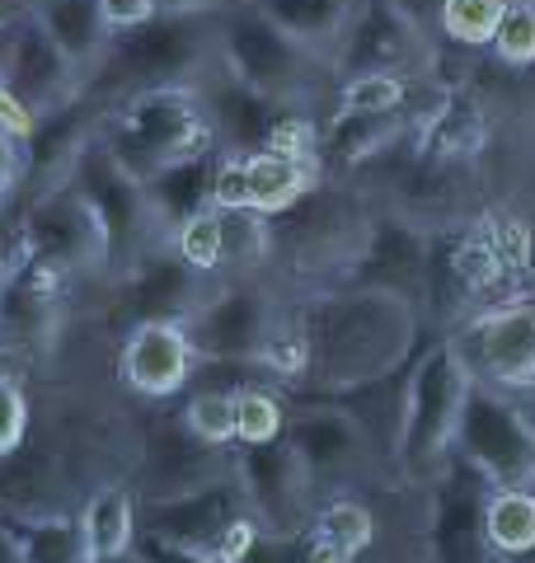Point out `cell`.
Listing matches in <instances>:
<instances>
[{
  "instance_id": "35",
  "label": "cell",
  "mask_w": 535,
  "mask_h": 563,
  "mask_svg": "<svg viewBox=\"0 0 535 563\" xmlns=\"http://www.w3.org/2000/svg\"><path fill=\"white\" fill-rule=\"evenodd\" d=\"M282 428H287V399H282V390L236 395V446L282 442Z\"/></svg>"
},
{
  "instance_id": "20",
  "label": "cell",
  "mask_w": 535,
  "mask_h": 563,
  "mask_svg": "<svg viewBox=\"0 0 535 563\" xmlns=\"http://www.w3.org/2000/svg\"><path fill=\"white\" fill-rule=\"evenodd\" d=\"M193 352L184 324L174 320H141L122 329V343H118V380L122 390H132L137 399L146 404H170L174 395L188 390V376H193Z\"/></svg>"
},
{
  "instance_id": "6",
  "label": "cell",
  "mask_w": 535,
  "mask_h": 563,
  "mask_svg": "<svg viewBox=\"0 0 535 563\" xmlns=\"http://www.w3.org/2000/svg\"><path fill=\"white\" fill-rule=\"evenodd\" d=\"M466 395H470V372L460 366L456 347L446 343V333L423 339L418 357H414V376H408L404 428H400V446H395V474L404 484L427 488L446 470Z\"/></svg>"
},
{
  "instance_id": "26",
  "label": "cell",
  "mask_w": 535,
  "mask_h": 563,
  "mask_svg": "<svg viewBox=\"0 0 535 563\" xmlns=\"http://www.w3.org/2000/svg\"><path fill=\"white\" fill-rule=\"evenodd\" d=\"M24 10L43 24V33L62 47V57L76 66L80 76L95 70L103 47H109V29H103L95 0H29Z\"/></svg>"
},
{
  "instance_id": "36",
  "label": "cell",
  "mask_w": 535,
  "mask_h": 563,
  "mask_svg": "<svg viewBox=\"0 0 535 563\" xmlns=\"http://www.w3.org/2000/svg\"><path fill=\"white\" fill-rule=\"evenodd\" d=\"M170 250L184 258L193 273L221 277V217H217V207H207L198 217H188L184 225H174Z\"/></svg>"
},
{
  "instance_id": "49",
  "label": "cell",
  "mask_w": 535,
  "mask_h": 563,
  "mask_svg": "<svg viewBox=\"0 0 535 563\" xmlns=\"http://www.w3.org/2000/svg\"><path fill=\"white\" fill-rule=\"evenodd\" d=\"M507 5H512V0H507Z\"/></svg>"
},
{
  "instance_id": "15",
  "label": "cell",
  "mask_w": 535,
  "mask_h": 563,
  "mask_svg": "<svg viewBox=\"0 0 535 563\" xmlns=\"http://www.w3.org/2000/svg\"><path fill=\"white\" fill-rule=\"evenodd\" d=\"M0 85L39 122L62 113L80 95L85 76L62 57V47L47 38L43 24L29 10H20L0 24Z\"/></svg>"
},
{
  "instance_id": "22",
  "label": "cell",
  "mask_w": 535,
  "mask_h": 563,
  "mask_svg": "<svg viewBox=\"0 0 535 563\" xmlns=\"http://www.w3.org/2000/svg\"><path fill=\"white\" fill-rule=\"evenodd\" d=\"M414 113H352V109H334L329 122H319V141H315V169L343 174V169H367L381 155L404 146L414 132Z\"/></svg>"
},
{
  "instance_id": "4",
  "label": "cell",
  "mask_w": 535,
  "mask_h": 563,
  "mask_svg": "<svg viewBox=\"0 0 535 563\" xmlns=\"http://www.w3.org/2000/svg\"><path fill=\"white\" fill-rule=\"evenodd\" d=\"M95 136L137 184H146L174 161L217 151V132H211L198 90H146L118 99L113 109L99 113Z\"/></svg>"
},
{
  "instance_id": "32",
  "label": "cell",
  "mask_w": 535,
  "mask_h": 563,
  "mask_svg": "<svg viewBox=\"0 0 535 563\" xmlns=\"http://www.w3.org/2000/svg\"><path fill=\"white\" fill-rule=\"evenodd\" d=\"M414 90H418V80H404V76H352V80H338L334 109H352V113H414Z\"/></svg>"
},
{
  "instance_id": "43",
  "label": "cell",
  "mask_w": 535,
  "mask_h": 563,
  "mask_svg": "<svg viewBox=\"0 0 535 563\" xmlns=\"http://www.w3.org/2000/svg\"><path fill=\"white\" fill-rule=\"evenodd\" d=\"M24 179V146L0 132V188H14Z\"/></svg>"
},
{
  "instance_id": "19",
  "label": "cell",
  "mask_w": 535,
  "mask_h": 563,
  "mask_svg": "<svg viewBox=\"0 0 535 563\" xmlns=\"http://www.w3.org/2000/svg\"><path fill=\"white\" fill-rule=\"evenodd\" d=\"M109 287H113V320H122V329L141 324V320L184 324L188 314L207 301L211 277L193 273L170 244H160V250H151L141 263H132V273L109 282Z\"/></svg>"
},
{
  "instance_id": "47",
  "label": "cell",
  "mask_w": 535,
  "mask_h": 563,
  "mask_svg": "<svg viewBox=\"0 0 535 563\" xmlns=\"http://www.w3.org/2000/svg\"><path fill=\"white\" fill-rule=\"evenodd\" d=\"M6 192H10V188H0V211H6Z\"/></svg>"
},
{
  "instance_id": "30",
  "label": "cell",
  "mask_w": 535,
  "mask_h": 563,
  "mask_svg": "<svg viewBox=\"0 0 535 563\" xmlns=\"http://www.w3.org/2000/svg\"><path fill=\"white\" fill-rule=\"evenodd\" d=\"M306 531L325 544V550L343 554V559H362L371 544H376V517H371V507L362 498H348V493H338V498L319 503L315 517Z\"/></svg>"
},
{
  "instance_id": "34",
  "label": "cell",
  "mask_w": 535,
  "mask_h": 563,
  "mask_svg": "<svg viewBox=\"0 0 535 563\" xmlns=\"http://www.w3.org/2000/svg\"><path fill=\"white\" fill-rule=\"evenodd\" d=\"M178 418L188 422L193 437H203L207 446L230 451L236 446V395H217V390H184Z\"/></svg>"
},
{
  "instance_id": "45",
  "label": "cell",
  "mask_w": 535,
  "mask_h": 563,
  "mask_svg": "<svg viewBox=\"0 0 535 563\" xmlns=\"http://www.w3.org/2000/svg\"><path fill=\"white\" fill-rule=\"evenodd\" d=\"M512 399H516V409H522L526 428H531V437H535V385H531V390H522V395H512Z\"/></svg>"
},
{
  "instance_id": "39",
  "label": "cell",
  "mask_w": 535,
  "mask_h": 563,
  "mask_svg": "<svg viewBox=\"0 0 535 563\" xmlns=\"http://www.w3.org/2000/svg\"><path fill=\"white\" fill-rule=\"evenodd\" d=\"M128 559L132 563H217L207 550H193V544H178V540L155 536V531H137Z\"/></svg>"
},
{
  "instance_id": "38",
  "label": "cell",
  "mask_w": 535,
  "mask_h": 563,
  "mask_svg": "<svg viewBox=\"0 0 535 563\" xmlns=\"http://www.w3.org/2000/svg\"><path fill=\"white\" fill-rule=\"evenodd\" d=\"M33 432V409L20 380L0 376V455H10L14 446H24V437Z\"/></svg>"
},
{
  "instance_id": "24",
  "label": "cell",
  "mask_w": 535,
  "mask_h": 563,
  "mask_svg": "<svg viewBox=\"0 0 535 563\" xmlns=\"http://www.w3.org/2000/svg\"><path fill=\"white\" fill-rule=\"evenodd\" d=\"M217 161H221V151L193 155V161H174V165H165L160 174H151V179L141 184V192H146V202L155 211V221L165 225V235L174 231V225H184L188 217H198V211L211 207Z\"/></svg>"
},
{
  "instance_id": "9",
  "label": "cell",
  "mask_w": 535,
  "mask_h": 563,
  "mask_svg": "<svg viewBox=\"0 0 535 563\" xmlns=\"http://www.w3.org/2000/svg\"><path fill=\"white\" fill-rule=\"evenodd\" d=\"M474 385L522 395L535 385V296H512L441 329Z\"/></svg>"
},
{
  "instance_id": "11",
  "label": "cell",
  "mask_w": 535,
  "mask_h": 563,
  "mask_svg": "<svg viewBox=\"0 0 535 563\" xmlns=\"http://www.w3.org/2000/svg\"><path fill=\"white\" fill-rule=\"evenodd\" d=\"M451 455L479 470L493 488H535V437L522 409H516V399L503 390L470 380Z\"/></svg>"
},
{
  "instance_id": "23",
  "label": "cell",
  "mask_w": 535,
  "mask_h": 563,
  "mask_svg": "<svg viewBox=\"0 0 535 563\" xmlns=\"http://www.w3.org/2000/svg\"><path fill=\"white\" fill-rule=\"evenodd\" d=\"M80 526H85V544L95 563H118L132 554L137 540V493L128 488V479L99 484L80 498Z\"/></svg>"
},
{
  "instance_id": "16",
  "label": "cell",
  "mask_w": 535,
  "mask_h": 563,
  "mask_svg": "<svg viewBox=\"0 0 535 563\" xmlns=\"http://www.w3.org/2000/svg\"><path fill=\"white\" fill-rule=\"evenodd\" d=\"M427 268H433V231L395 217V211H371L362 250L348 263L343 287H371L408 301L418 314L427 310Z\"/></svg>"
},
{
  "instance_id": "44",
  "label": "cell",
  "mask_w": 535,
  "mask_h": 563,
  "mask_svg": "<svg viewBox=\"0 0 535 563\" xmlns=\"http://www.w3.org/2000/svg\"><path fill=\"white\" fill-rule=\"evenodd\" d=\"M221 5H230V0H155V14H207Z\"/></svg>"
},
{
  "instance_id": "18",
  "label": "cell",
  "mask_w": 535,
  "mask_h": 563,
  "mask_svg": "<svg viewBox=\"0 0 535 563\" xmlns=\"http://www.w3.org/2000/svg\"><path fill=\"white\" fill-rule=\"evenodd\" d=\"M489 479L470 470L460 455L446 461V470L427 484V554L433 563H493L484 540V503Z\"/></svg>"
},
{
  "instance_id": "2",
  "label": "cell",
  "mask_w": 535,
  "mask_h": 563,
  "mask_svg": "<svg viewBox=\"0 0 535 563\" xmlns=\"http://www.w3.org/2000/svg\"><path fill=\"white\" fill-rule=\"evenodd\" d=\"M221 70L217 10L207 14H155L128 33H109V47L80 85V99L113 109L118 99L146 90H203Z\"/></svg>"
},
{
  "instance_id": "27",
  "label": "cell",
  "mask_w": 535,
  "mask_h": 563,
  "mask_svg": "<svg viewBox=\"0 0 535 563\" xmlns=\"http://www.w3.org/2000/svg\"><path fill=\"white\" fill-rule=\"evenodd\" d=\"M244 165V207L259 217H282L301 192L319 184L315 161H296V155H277V151H249L240 155Z\"/></svg>"
},
{
  "instance_id": "14",
  "label": "cell",
  "mask_w": 535,
  "mask_h": 563,
  "mask_svg": "<svg viewBox=\"0 0 535 563\" xmlns=\"http://www.w3.org/2000/svg\"><path fill=\"white\" fill-rule=\"evenodd\" d=\"M441 57V43H433L427 33H418L390 0H362L357 20L348 29V38L334 52V76H433V66Z\"/></svg>"
},
{
  "instance_id": "50",
  "label": "cell",
  "mask_w": 535,
  "mask_h": 563,
  "mask_svg": "<svg viewBox=\"0 0 535 563\" xmlns=\"http://www.w3.org/2000/svg\"><path fill=\"white\" fill-rule=\"evenodd\" d=\"M531 296H535V291H531Z\"/></svg>"
},
{
  "instance_id": "42",
  "label": "cell",
  "mask_w": 535,
  "mask_h": 563,
  "mask_svg": "<svg viewBox=\"0 0 535 563\" xmlns=\"http://www.w3.org/2000/svg\"><path fill=\"white\" fill-rule=\"evenodd\" d=\"M390 5H395L400 14L408 24H414L418 33H427V38L433 43H441L437 38V14H441V0H390Z\"/></svg>"
},
{
  "instance_id": "17",
  "label": "cell",
  "mask_w": 535,
  "mask_h": 563,
  "mask_svg": "<svg viewBox=\"0 0 535 563\" xmlns=\"http://www.w3.org/2000/svg\"><path fill=\"white\" fill-rule=\"evenodd\" d=\"M236 455V484L244 493V507L254 517L259 531L268 536H301L315 517V488L306 479V470L296 465V455L287 442H268V446H230Z\"/></svg>"
},
{
  "instance_id": "31",
  "label": "cell",
  "mask_w": 535,
  "mask_h": 563,
  "mask_svg": "<svg viewBox=\"0 0 535 563\" xmlns=\"http://www.w3.org/2000/svg\"><path fill=\"white\" fill-rule=\"evenodd\" d=\"M221 217V277H254L268 263V217L249 207L217 211Z\"/></svg>"
},
{
  "instance_id": "1",
  "label": "cell",
  "mask_w": 535,
  "mask_h": 563,
  "mask_svg": "<svg viewBox=\"0 0 535 563\" xmlns=\"http://www.w3.org/2000/svg\"><path fill=\"white\" fill-rule=\"evenodd\" d=\"M296 329L306 339V372L292 390H343L371 376L404 366L423 347V314L390 291L371 287H319L296 310ZM287 395V390H282Z\"/></svg>"
},
{
  "instance_id": "37",
  "label": "cell",
  "mask_w": 535,
  "mask_h": 563,
  "mask_svg": "<svg viewBox=\"0 0 535 563\" xmlns=\"http://www.w3.org/2000/svg\"><path fill=\"white\" fill-rule=\"evenodd\" d=\"M489 52L498 66H512V70L535 66V0H512L493 29Z\"/></svg>"
},
{
  "instance_id": "46",
  "label": "cell",
  "mask_w": 535,
  "mask_h": 563,
  "mask_svg": "<svg viewBox=\"0 0 535 563\" xmlns=\"http://www.w3.org/2000/svg\"><path fill=\"white\" fill-rule=\"evenodd\" d=\"M0 563H20V554H14V544L6 536V526H0Z\"/></svg>"
},
{
  "instance_id": "28",
  "label": "cell",
  "mask_w": 535,
  "mask_h": 563,
  "mask_svg": "<svg viewBox=\"0 0 535 563\" xmlns=\"http://www.w3.org/2000/svg\"><path fill=\"white\" fill-rule=\"evenodd\" d=\"M20 563H95L85 544L80 512H39V517H0Z\"/></svg>"
},
{
  "instance_id": "13",
  "label": "cell",
  "mask_w": 535,
  "mask_h": 563,
  "mask_svg": "<svg viewBox=\"0 0 535 563\" xmlns=\"http://www.w3.org/2000/svg\"><path fill=\"white\" fill-rule=\"evenodd\" d=\"M282 324L277 291L254 277H217L207 301L184 320L198 357H263L273 329Z\"/></svg>"
},
{
  "instance_id": "3",
  "label": "cell",
  "mask_w": 535,
  "mask_h": 563,
  "mask_svg": "<svg viewBox=\"0 0 535 563\" xmlns=\"http://www.w3.org/2000/svg\"><path fill=\"white\" fill-rule=\"evenodd\" d=\"M217 52L221 70L249 95H259L277 109H301L319 103V95L338 90V76L325 57H315L310 47L287 38L259 5H230L217 10Z\"/></svg>"
},
{
  "instance_id": "21",
  "label": "cell",
  "mask_w": 535,
  "mask_h": 563,
  "mask_svg": "<svg viewBox=\"0 0 535 563\" xmlns=\"http://www.w3.org/2000/svg\"><path fill=\"white\" fill-rule=\"evenodd\" d=\"M244 517H249L244 493L236 484V474H230V479H217V484H207L198 493H184V498L137 507V531L170 536L178 544H193V550L211 554L217 550V540Z\"/></svg>"
},
{
  "instance_id": "12",
  "label": "cell",
  "mask_w": 535,
  "mask_h": 563,
  "mask_svg": "<svg viewBox=\"0 0 535 563\" xmlns=\"http://www.w3.org/2000/svg\"><path fill=\"white\" fill-rule=\"evenodd\" d=\"M282 442L296 455V465L306 470L315 498H325V493L338 498V493L362 484L371 470H381L367 437L357 432V422L325 399H287Z\"/></svg>"
},
{
  "instance_id": "29",
  "label": "cell",
  "mask_w": 535,
  "mask_h": 563,
  "mask_svg": "<svg viewBox=\"0 0 535 563\" xmlns=\"http://www.w3.org/2000/svg\"><path fill=\"white\" fill-rule=\"evenodd\" d=\"M484 540L493 559L507 563L535 559V488H489Z\"/></svg>"
},
{
  "instance_id": "33",
  "label": "cell",
  "mask_w": 535,
  "mask_h": 563,
  "mask_svg": "<svg viewBox=\"0 0 535 563\" xmlns=\"http://www.w3.org/2000/svg\"><path fill=\"white\" fill-rule=\"evenodd\" d=\"M507 0H441L437 14V38L456 43V47H489L493 29L503 20Z\"/></svg>"
},
{
  "instance_id": "41",
  "label": "cell",
  "mask_w": 535,
  "mask_h": 563,
  "mask_svg": "<svg viewBox=\"0 0 535 563\" xmlns=\"http://www.w3.org/2000/svg\"><path fill=\"white\" fill-rule=\"evenodd\" d=\"M33 128H39V122H33V113H29L24 103L6 90V85H0V132L14 136V141H20V146H24V141L33 136Z\"/></svg>"
},
{
  "instance_id": "8",
  "label": "cell",
  "mask_w": 535,
  "mask_h": 563,
  "mask_svg": "<svg viewBox=\"0 0 535 563\" xmlns=\"http://www.w3.org/2000/svg\"><path fill=\"white\" fill-rule=\"evenodd\" d=\"M20 254L57 282H66V287L103 277V268H109V250H103L95 211L66 179L47 184L29 198L20 217Z\"/></svg>"
},
{
  "instance_id": "10",
  "label": "cell",
  "mask_w": 535,
  "mask_h": 563,
  "mask_svg": "<svg viewBox=\"0 0 535 563\" xmlns=\"http://www.w3.org/2000/svg\"><path fill=\"white\" fill-rule=\"evenodd\" d=\"M230 474H236V455L193 437L178 409H170L141 422L128 488L137 493V507H146V503H170V498H184V493H198L217 479H230Z\"/></svg>"
},
{
  "instance_id": "40",
  "label": "cell",
  "mask_w": 535,
  "mask_h": 563,
  "mask_svg": "<svg viewBox=\"0 0 535 563\" xmlns=\"http://www.w3.org/2000/svg\"><path fill=\"white\" fill-rule=\"evenodd\" d=\"M99 5V20L109 33H128L137 24L155 20V0H95Z\"/></svg>"
},
{
  "instance_id": "25",
  "label": "cell",
  "mask_w": 535,
  "mask_h": 563,
  "mask_svg": "<svg viewBox=\"0 0 535 563\" xmlns=\"http://www.w3.org/2000/svg\"><path fill=\"white\" fill-rule=\"evenodd\" d=\"M259 10L287 33V38H296L301 47H310L315 57H325L334 66V52L348 38L362 0H263Z\"/></svg>"
},
{
  "instance_id": "5",
  "label": "cell",
  "mask_w": 535,
  "mask_h": 563,
  "mask_svg": "<svg viewBox=\"0 0 535 563\" xmlns=\"http://www.w3.org/2000/svg\"><path fill=\"white\" fill-rule=\"evenodd\" d=\"M367 225L371 211L357 192L319 179L282 217H268V263L287 268L292 277L334 287V282H343L348 263L362 250Z\"/></svg>"
},
{
  "instance_id": "7",
  "label": "cell",
  "mask_w": 535,
  "mask_h": 563,
  "mask_svg": "<svg viewBox=\"0 0 535 563\" xmlns=\"http://www.w3.org/2000/svg\"><path fill=\"white\" fill-rule=\"evenodd\" d=\"M62 179L89 202V211H95V221L103 231V250H109L103 282H118L122 273H132V263H141L151 250H160V244H170L165 225L155 221L141 184L99 146L95 132L80 141V151L70 155Z\"/></svg>"
},
{
  "instance_id": "48",
  "label": "cell",
  "mask_w": 535,
  "mask_h": 563,
  "mask_svg": "<svg viewBox=\"0 0 535 563\" xmlns=\"http://www.w3.org/2000/svg\"><path fill=\"white\" fill-rule=\"evenodd\" d=\"M240 5H263V0H240Z\"/></svg>"
}]
</instances>
